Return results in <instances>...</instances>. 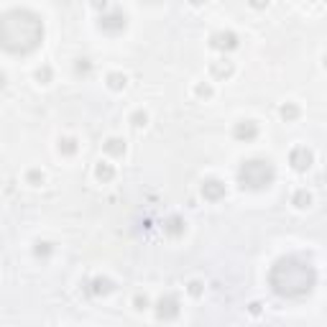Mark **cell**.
Segmentation results:
<instances>
[{
  "label": "cell",
  "instance_id": "1",
  "mask_svg": "<svg viewBox=\"0 0 327 327\" xmlns=\"http://www.w3.org/2000/svg\"><path fill=\"white\" fill-rule=\"evenodd\" d=\"M240 177H243V184H248V187H263L271 182L274 171L266 161H248L240 171Z\"/></svg>",
  "mask_w": 327,
  "mask_h": 327
},
{
  "label": "cell",
  "instance_id": "2",
  "mask_svg": "<svg viewBox=\"0 0 327 327\" xmlns=\"http://www.w3.org/2000/svg\"><path fill=\"white\" fill-rule=\"evenodd\" d=\"M207 184H210V197H217V194L223 192V187H217L220 182H207Z\"/></svg>",
  "mask_w": 327,
  "mask_h": 327
}]
</instances>
